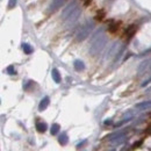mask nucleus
Segmentation results:
<instances>
[{"label":"nucleus","instance_id":"39448f33","mask_svg":"<svg viewBox=\"0 0 151 151\" xmlns=\"http://www.w3.org/2000/svg\"><path fill=\"white\" fill-rule=\"evenodd\" d=\"M117 51H121V44L118 42H115L113 44V47L111 48L109 52L107 53V56H106V59H109V58L116 56V55H117Z\"/></svg>","mask_w":151,"mask_h":151},{"label":"nucleus","instance_id":"20e7f679","mask_svg":"<svg viewBox=\"0 0 151 151\" xmlns=\"http://www.w3.org/2000/svg\"><path fill=\"white\" fill-rule=\"evenodd\" d=\"M64 1H65V0H53L52 3L50 4V6H49V8H48V10H47V12H48L49 14L56 12L58 8L62 7V5L64 4Z\"/></svg>","mask_w":151,"mask_h":151},{"label":"nucleus","instance_id":"0eeeda50","mask_svg":"<svg viewBox=\"0 0 151 151\" xmlns=\"http://www.w3.org/2000/svg\"><path fill=\"white\" fill-rule=\"evenodd\" d=\"M49 102H50V99H49V96H44V98L41 100L40 105H38V111L43 112L49 106Z\"/></svg>","mask_w":151,"mask_h":151},{"label":"nucleus","instance_id":"a878e982","mask_svg":"<svg viewBox=\"0 0 151 151\" xmlns=\"http://www.w3.org/2000/svg\"><path fill=\"white\" fill-rule=\"evenodd\" d=\"M112 123V120H107V121H105V124H111Z\"/></svg>","mask_w":151,"mask_h":151},{"label":"nucleus","instance_id":"ddd939ff","mask_svg":"<svg viewBox=\"0 0 151 151\" xmlns=\"http://www.w3.org/2000/svg\"><path fill=\"white\" fill-rule=\"evenodd\" d=\"M36 129H37V131H40V133H45L47 129H48V126H47V123H44V122H38V123H36Z\"/></svg>","mask_w":151,"mask_h":151},{"label":"nucleus","instance_id":"2eb2a0df","mask_svg":"<svg viewBox=\"0 0 151 151\" xmlns=\"http://www.w3.org/2000/svg\"><path fill=\"white\" fill-rule=\"evenodd\" d=\"M136 108H138V109H149L150 108V101H144V102L137 103V105H136Z\"/></svg>","mask_w":151,"mask_h":151},{"label":"nucleus","instance_id":"423d86ee","mask_svg":"<svg viewBox=\"0 0 151 151\" xmlns=\"http://www.w3.org/2000/svg\"><path fill=\"white\" fill-rule=\"evenodd\" d=\"M79 15H80V10H79V8H77V9L73 10V12L69 15L65 20L68 21V23H72V22H74V21H77V19L79 18Z\"/></svg>","mask_w":151,"mask_h":151},{"label":"nucleus","instance_id":"6e6552de","mask_svg":"<svg viewBox=\"0 0 151 151\" xmlns=\"http://www.w3.org/2000/svg\"><path fill=\"white\" fill-rule=\"evenodd\" d=\"M51 77H52L53 81L57 84H59L60 81H62V77H60V73L59 71L57 70V69H52V71H51Z\"/></svg>","mask_w":151,"mask_h":151},{"label":"nucleus","instance_id":"aec40b11","mask_svg":"<svg viewBox=\"0 0 151 151\" xmlns=\"http://www.w3.org/2000/svg\"><path fill=\"white\" fill-rule=\"evenodd\" d=\"M117 27H118V23H114V25H112L111 27H109V31H111V33H115L116 29H117Z\"/></svg>","mask_w":151,"mask_h":151},{"label":"nucleus","instance_id":"4be33fe9","mask_svg":"<svg viewBox=\"0 0 151 151\" xmlns=\"http://www.w3.org/2000/svg\"><path fill=\"white\" fill-rule=\"evenodd\" d=\"M16 6V0H9L8 1V8H14Z\"/></svg>","mask_w":151,"mask_h":151},{"label":"nucleus","instance_id":"4468645a","mask_svg":"<svg viewBox=\"0 0 151 151\" xmlns=\"http://www.w3.org/2000/svg\"><path fill=\"white\" fill-rule=\"evenodd\" d=\"M22 49H23V51H25V53H27V55H30V53L34 51L33 47H31L30 44H28V43H23V44H22Z\"/></svg>","mask_w":151,"mask_h":151},{"label":"nucleus","instance_id":"9b49d317","mask_svg":"<svg viewBox=\"0 0 151 151\" xmlns=\"http://www.w3.org/2000/svg\"><path fill=\"white\" fill-rule=\"evenodd\" d=\"M73 66H74V69L77 71H83L84 69H85V64H84V62H83V60H80V59L74 60V64H73Z\"/></svg>","mask_w":151,"mask_h":151},{"label":"nucleus","instance_id":"f257e3e1","mask_svg":"<svg viewBox=\"0 0 151 151\" xmlns=\"http://www.w3.org/2000/svg\"><path fill=\"white\" fill-rule=\"evenodd\" d=\"M106 43H107V37L103 31V29H99L95 34H94L92 42L90 45V52L92 56H96L101 52L103 48H105Z\"/></svg>","mask_w":151,"mask_h":151},{"label":"nucleus","instance_id":"393cba45","mask_svg":"<svg viewBox=\"0 0 151 151\" xmlns=\"http://www.w3.org/2000/svg\"><path fill=\"white\" fill-rule=\"evenodd\" d=\"M149 83H150V79H148V80H146V81H144V83L142 84V86H145V85H148Z\"/></svg>","mask_w":151,"mask_h":151},{"label":"nucleus","instance_id":"7ed1b4c3","mask_svg":"<svg viewBox=\"0 0 151 151\" xmlns=\"http://www.w3.org/2000/svg\"><path fill=\"white\" fill-rule=\"evenodd\" d=\"M77 8H78V3H77V1H72V3H70L65 8H64L63 13H62V19H63V20H65L69 15H70L73 10L77 9Z\"/></svg>","mask_w":151,"mask_h":151},{"label":"nucleus","instance_id":"412c9836","mask_svg":"<svg viewBox=\"0 0 151 151\" xmlns=\"http://www.w3.org/2000/svg\"><path fill=\"white\" fill-rule=\"evenodd\" d=\"M30 86H34V81H31V80L27 81V84H25V85H23V88L28 91V90L30 88Z\"/></svg>","mask_w":151,"mask_h":151},{"label":"nucleus","instance_id":"a211bd4d","mask_svg":"<svg viewBox=\"0 0 151 151\" xmlns=\"http://www.w3.org/2000/svg\"><path fill=\"white\" fill-rule=\"evenodd\" d=\"M124 141H126V136H122V137H118V138H116V139H113L112 142H113L114 144H121Z\"/></svg>","mask_w":151,"mask_h":151},{"label":"nucleus","instance_id":"dca6fc26","mask_svg":"<svg viewBox=\"0 0 151 151\" xmlns=\"http://www.w3.org/2000/svg\"><path fill=\"white\" fill-rule=\"evenodd\" d=\"M59 129H60L59 124H58V123H53L52 126H51V129H50L51 135H57L58 131H59Z\"/></svg>","mask_w":151,"mask_h":151},{"label":"nucleus","instance_id":"f03ea898","mask_svg":"<svg viewBox=\"0 0 151 151\" xmlns=\"http://www.w3.org/2000/svg\"><path fill=\"white\" fill-rule=\"evenodd\" d=\"M93 27H94L93 22H86L85 25L79 29L78 34H77V41H78V42H83L84 40H86L87 36L90 35V33L93 30Z\"/></svg>","mask_w":151,"mask_h":151},{"label":"nucleus","instance_id":"bb28decb","mask_svg":"<svg viewBox=\"0 0 151 151\" xmlns=\"http://www.w3.org/2000/svg\"><path fill=\"white\" fill-rule=\"evenodd\" d=\"M111 151H115V150H111Z\"/></svg>","mask_w":151,"mask_h":151},{"label":"nucleus","instance_id":"f3484780","mask_svg":"<svg viewBox=\"0 0 151 151\" xmlns=\"http://www.w3.org/2000/svg\"><path fill=\"white\" fill-rule=\"evenodd\" d=\"M135 33H136V27L135 26H130L129 29L127 30V38H131Z\"/></svg>","mask_w":151,"mask_h":151},{"label":"nucleus","instance_id":"1a4fd4ad","mask_svg":"<svg viewBox=\"0 0 151 151\" xmlns=\"http://www.w3.org/2000/svg\"><path fill=\"white\" fill-rule=\"evenodd\" d=\"M122 136H126V130H120V131H116V133H113L109 136H107V138L113 141V139H116L118 137H122Z\"/></svg>","mask_w":151,"mask_h":151},{"label":"nucleus","instance_id":"b1692460","mask_svg":"<svg viewBox=\"0 0 151 151\" xmlns=\"http://www.w3.org/2000/svg\"><path fill=\"white\" fill-rule=\"evenodd\" d=\"M86 143H87V141H84V142H81V143H79V144H78V148H81V146L85 145Z\"/></svg>","mask_w":151,"mask_h":151},{"label":"nucleus","instance_id":"6ab92c4d","mask_svg":"<svg viewBox=\"0 0 151 151\" xmlns=\"http://www.w3.org/2000/svg\"><path fill=\"white\" fill-rule=\"evenodd\" d=\"M6 72L8 73V74H10V76H13V74H15V70H14V66L13 65H9L7 69H6Z\"/></svg>","mask_w":151,"mask_h":151},{"label":"nucleus","instance_id":"5701e85b","mask_svg":"<svg viewBox=\"0 0 151 151\" xmlns=\"http://www.w3.org/2000/svg\"><path fill=\"white\" fill-rule=\"evenodd\" d=\"M141 144H142V141H138L137 143H135V144L133 145V149H136L137 146H139V145H141Z\"/></svg>","mask_w":151,"mask_h":151},{"label":"nucleus","instance_id":"9d476101","mask_svg":"<svg viewBox=\"0 0 151 151\" xmlns=\"http://www.w3.org/2000/svg\"><path fill=\"white\" fill-rule=\"evenodd\" d=\"M149 66H150V60H144L143 63L139 65V68H138V73L139 74H143L145 71H148L149 70Z\"/></svg>","mask_w":151,"mask_h":151},{"label":"nucleus","instance_id":"f8f14e48","mask_svg":"<svg viewBox=\"0 0 151 151\" xmlns=\"http://www.w3.org/2000/svg\"><path fill=\"white\" fill-rule=\"evenodd\" d=\"M58 142H59L60 145H66L69 142V137L68 135H66L65 133H63L62 135H59V137H58Z\"/></svg>","mask_w":151,"mask_h":151}]
</instances>
